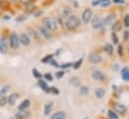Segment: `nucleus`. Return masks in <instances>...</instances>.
<instances>
[{
	"mask_svg": "<svg viewBox=\"0 0 129 119\" xmlns=\"http://www.w3.org/2000/svg\"><path fill=\"white\" fill-rule=\"evenodd\" d=\"M79 25H80V19L75 15H71L66 19L65 27L68 30H74Z\"/></svg>",
	"mask_w": 129,
	"mask_h": 119,
	"instance_id": "1",
	"label": "nucleus"
},
{
	"mask_svg": "<svg viewBox=\"0 0 129 119\" xmlns=\"http://www.w3.org/2000/svg\"><path fill=\"white\" fill-rule=\"evenodd\" d=\"M42 25L50 31L57 29V21L51 17H44L42 19Z\"/></svg>",
	"mask_w": 129,
	"mask_h": 119,
	"instance_id": "2",
	"label": "nucleus"
},
{
	"mask_svg": "<svg viewBox=\"0 0 129 119\" xmlns=\"http://www.w3.org/2000/svg\"><path fill=\"white\" fill-rule=\"evenodd\" d=\"M19 44H20V41H19V36L16 32H12L10 34V37H9V45L12 49H17L19 47Z\"/></svg>",
	"mask_w": 129,
	"mask_h": 119,
	"instance_id": "3",
	"label": "nucleus"
},
{
	"mask_svg": "<svg viewBox=\"0 0 129 119\" xmlns=\"http://www.w3.org/2000/svg\"><path fill=\"white\" fill-rule=\"evenodd\" d=\"M92 15H93L92 10H91L90 8H86V9L83 11V13H82V21H83L84 23L87 24L88 22L91 21V19H92Z\"/></svg>",
	"mask_w": 129,
	"mask_h": 119,
	"instance_id": "4",
	"label": "nucleus"
},
{
	"mask_svg": "<svg viewBox=\"0 0 129 119\" xmlns=\"http://www.w3.org/2000/svg\"><path fill=\"white\" fill-rule=\"evenodd\" d=\"M91 20H92V21H91V24H92L93 29L97 30V29L102 28V26H103V20H102L99 16H95V17H93Z\"/></svg>",
	"mask_w": 129,
	"mask_h": 119,
	"instance_id": "5",
	"label": "nucleus"
},
{
	"mask_svg": "<svg viewBox=\"0 0 129 119\" xmlns=\"http://www.w3.org/2000/svg\"><path fill=\"white\" fill-rule=\"evenodd\" d=\"M8 51V42L5 36H2L0 38V53L5 54Z\"/></svg>",
	"mask_w": 129,
	"mask_h": 119,
	"instance_id": "6",
	"label": "nucleus"
},
{
	"mask_svg": "<svg viewBox=\"0 0 129 119\" xmlns=\"http://www.w3.org/2000/svg\"><path fill=\"white\" fill-rule=\"evenodd\" d=\"M113 109L116 111V112H118L120 115H124L125 113H126V111H127V108H126V106L125 105H123V104H120V103H113Z\"/></svg>",
	"mask_w": 129,
	"mask_h": 119,
	"instance_id": "7",
	"label": "nucleus"
},
{
	"mask_svg": "<svg viewBox=\"0 0 129 119\" xmlns=\"http://www.w3.org/2000/svg\"><path fill=\"white\" fill-rule=\"evenodd\" d=\"M19 41H20V44H22V45H24V46H28V45H30V43H31L30 36H28V35L25 34V33L20 34V36H19Z\"/></svg>",
	"mask_w": 129,
	"mask_h": 119,
	"instance_id": "8",
	"label": "nucleus"
},
{
	"mask_svg": "<svg viewBox=\"0 0 129 119\" xmlns=\"http://www.w3.org/2000/svg\"><path fill=\"white\" fill-rule=\"evenodd\" d=\"M38 31L41 33V35L45 38V39H48V40H50L51 38H52V34H51V31L50 30H48L47 28H45L44 26H40L39 28H38Z\"/></svg>",
	"mask_w": 129,
	"mask_h": 119,
	"instance_id": "9",
	"label": "nucleus"
},
{
	"mask_svg": "<svg viewBox=\"0 0 129 119\" xmlns=\"http://www.w3.org/2000/svg\"><path fill=\"white\" fill-rule=\"evenodd\" d=\"M89 61L93 64H96V63H100L102 61V57L99 53H95V52H92L90 53L89 55Z\"/></svg>",
	"mask_w": 129,
	"mask_h": 119,
	"instance_id": "10",
	"label": "nucleus"
},
{
	"mask_svg": "<svg viewBox=\"0 0 129 119\" xmlns=\"http://www.w3.org/2000/svg\"><path fill=\"white\" fill-rule=\"evenodd\" d=\"M115 19H116V14L115 13H111L108 16L105 17V19L103 20V24L104 25H110V24H112V22L115 21Z\"/></svg>",
	"mask_w": 129,
	"mask_h": 119,
	"instance_id": "11",
	"label": "nucleus"
},
{
	"mask_svg": "<svg viewBox=\"0 0 129 119\" xmlns=\"http://www.w3.org/2000/svg\"><path fill=\"white\" fill-rule=\"evenodd\" d=\"M19 98V94L18 93H11L9 95V97L7 98V102L9 105H14L16 103V101L18 100Z\"/></svg>",
	"mask_w": 129,
	"mask_h": 119,
	"instance_id": "12",
	"label": "nucleus"
},
{
	"mask_svg": "<svg viewBox=\"0 0 129 119\" xmlns=\"http://www.w3.org/2000/svg\"><path fill=\"white\" fill-rule=\"evenodd\" d=\"M92 77L98 81H104L105 80V75L99 70H95L92 72Z\"/></svg>",
	"mask_w": 129,
	"mask_h": 119,
	"instance_id": "13",
	"label": "nucleus"
},
{
	"mask_svg": "<svg viewBox=\"0 0 129 119\" xmlns=\"http://www.w3.org/2000/svg\"><path fill=\"white\" fill-rule=\"evenodd\" d=\"M30 116V112L24 110V111H19L18 113L15 114V118L16 119H28Z\"/></svg>",
	"mask_w": 129,
	"mask_h": 119,
	"instance_id": "14",
	"label": "nucleus"
},
{
	"mask_svg": "<svg viewBox=\"0 0 129 119\" xmlns=\"http://www.w3.org/2000/svg\"><path fill=\"white\" fill-rule=\"evenodd\" d=\"M29 106H30V100H29V99H25L24 101H22V102L18 105V110H19V111H24V110H26Z\"/></svg>",
	"mask_w": 129,
	"mask_h": 119,
	"instance_id": "15",
	"label": "nucleus"
},
{
	"mask_svg": "<svg viewBox=\"0 0 129 119\" xmlns=\"http://www.w3.org/2000/svg\"><path fill=\"white\" fill-rule=\"evenodd\" d=\"M36 5L34 4V3H29V4H26L25 5V7H24V11L26 12V13H33L35 10H36Z\"/></svg>",
	"mask_w": 129,
	"mask_h": 119,
	"instance_id": "16",
	"label": "nucleus"
},
{
	"mask_svg": "<svg viewBox=\"0 0 129 119\" xmlns=\"http://www.w3.org/2000/svg\"><path fill=\"white\" fill-rule=\"evenodd\" d=\"M69 84L71 86H73V87H78L80 85V79L78 77H76V76H73V77H71L69 79Z\"/></svg>",
	"mask_w": 129,
	"mask_h": 119,
	"instance_id": "17",
	"label": "nucleus"
},
{
	"mask_svg": "<svg viewBox=\"0 0 129 119\" xmlns=\"http://www.w3.org/2000/svg\"><path fill=\"white\" fill-rule=\"evenodd\" d=\"M122 28V24H121V22L119 21V20H115L114 22H113V24H112V27H111V29L113 32H117V31H120Z\"/></svg>",
	"mask_w": 129,
	"mask_h": 119,
	"instance_id": "18",
	"label": "nucleus"
},
{
	"mask_svg": "<svg viewBox=\"0 0 129 119\" xmlns=\"http://www.w3.org/2000/svg\"><path fill=\"white\" fill-rule=\"evenodd\" d=\"M121 76H122V79L124 81H129V68L128 67H124L122 70H121Z\"/></svg>",
	"mask_w": 129,
	"mask_h": 119,
	"instance_id": "19",
	"label": "nucleus"
},
{
	"mask_svg": "<svg viewBox=\"0 0 129 119\" xmlns=\"http://www.w3.org/2000/svg\"><path fill=\"white\" fill-rule=\"evenodd\" d=\"M69 16H71V8L70 7H65L62 10L61 17H62V19H67Z\"/></svg>",
	"mask_w": 129,
	"mask_h": 119,
	"instance_id": "20",
	"label": "nucleus"
},
{
	"mask_svg": "<svg viewBox=\"0 0 129 119\" xmlns=\"http://www.w3.org/2000/svg\"><path fill=\"white\" fill-rule=\"evenodd\" d=\"M103 50L108 54V55H112L113 54V46L111 45V44H109V43H106L104 46H103Z\"/></svg>",
	"mask_w": 129,
	"mask_h": 119,
	"instance_id": "21",
	"label": "nucleus"
},
{
	"mask_svg": "<svg viewBox=\"0 0 129 119\" xmlns=\"http://www.w3.org/2000/svg\"><path fill=\"white\" fill-rule=\"evenodd\" d=\"M52 106H53V103L52 102H48L45 104V107H44V115H49V113L51 112L52 110Z\"/></svg>",
	"mask_w": 129,
	"mask_h": 119,
	"instance_id": "22",
	"label": "nucleus"
},
{
	"mask_svg": "<svg viewBox=\"0 0 129 119\" xmlns=\"http://www.w3.org/2000/svg\"><path fill=\"white\" fill-rule=\"evenodd\" d=\"M50 119H65V113L63 111H58L56 113H54Z\"/></svg>",
	"mask_w": 129,
	"mask_h": 119,
	"instance_id": "23",
	"label": "nucleus"
},
{
	"mask_svg": "<svg viewBox=\"0 0 129 119\" xmlns=\"http://www.w3.org/2000/svg\"><path fill=\"white\" fill-rule=\"evenodd\" d=\"M27 31H28L29 35H30L31 37H33L34 39H36V40H38V39H39V35H38V33H37L36 29H33V28L28 27V28H27Z\"/></svg>",
	"mask_w": 129,
	"mask_h": 119,
	"instance_id": "24",
	"label": "nucleus"
},
{
	"mask_svg": "<svg viewBox=\"0 0 129 119\" xmlns=\"http://www.w3.org/2000/svg\"><path fill=\"white\" fill-rule=\"evenodd\" d=\"M94 93H95V96L97 98H102L105 95V90L103 88H97V89H95Z\"/></svg>",
	"mask_w": 129,
	"mask_h": 119,
	"instance_id": "25",
	"label": "nucleus"
},
{
	"mask_svg": "<svg viewBox=\"0 0 129 119\" xmlns=\"http://www.w3.org/2000/svg\"><path fill=\"white\" fill-rule=\"evenodd\" d=\"M38 85L42 88V89L44 90L45 92H47V93H49V87H48V85L46 84V82L45 81H43V80H39V82H38Z\"/></svg>",
	"mask_w": 129,
	"mask_h": 119,
	"instance_id": "26",
	"label": "nucleus"
},
{
	"mask_svg": "<svg viewBox=\"0 0 129 119\" xmlns=\"http://www.w3.org/2000/svg\"><path fill=\"white\" fill-rule=\"evenodd\" d=\"M9 89H10V86H9V85H4V86L0 89V97L5 96V95L8 93Z\"/></svg>",
	"mask_w": 129,
	"mask_h": 119,
	"instance_id": "27",
	"label": "nucleus"
},
{
	"mask_svg": "<svg viewBox=\"0 0 129 119\" xmlns=\"http://www.w3.org/2000/svg\"><path fill=\"white\" fill-rule=\"evenodd\" d=\"M99 5L101 7H108L111 5V1L110 0H99Z\"/></svg>",
	"mask_w": 129,
	"mask_h": 119,
	"instance_id": "28",
	"label": "nucleus"
},
{
	"mask_svg": "<svg viewBox=\"0 0 129 119\" xmlns=\"http://www.w3.org/2000/svg\"><path fill=\"white\" fill-rule=\"evenodd\" d=\"M79 92H80V94H82V95H86V94H88V92H89V88H88L87 86H85V85H82V86H80V88H79Z\"/></svg>",
	"mask_w": 129,
	"mask_h": 119,
	"instance_id": "29",
	"label": "nucleus"
},
{
	"mask_svg": "<svg viewBox=\"0 0 129 119\" xmlns=\"http://www.w3.org/2000/svg\"><path fill=\"white\" fill-rule=\"evenodd\" d=\"M108 117L110 119H118V115L112 109H110V110H108Z\"/></svg>",
	"mask_w": 129,
	"mask_h": 119,
	"instance_id": "30",
	"label": "nucleus"
},
{
	"mask_svg": "<svg viewBox=\"0 0 129 119\" xmlns=\"http://www.w3.org/2000/svg\"><path fill=\"white\" fill-rule=\"evenodd\" d=\"M53 58V54H50V55H46L44 58H42V63H47V62H50Z\"/></svg>",
	"mask_w": 129,
	"mask_h": 119,
	"instance_id": "31",
	"label": "nucleus"
},
{
	"mask_svg": "<svg viewBox=\"0 0 129 119\" xmlns=\"http://www.w3.org/2000/svg\"><path fill=\"white\" fill-rule=\"evenodd\" d=\"M82 62H83V59L82 58H80L79 60H77L74 64H73V67H74V69H79V67L82 65Z\"/></svg>",
	"mask_w": 129,
	"mask_h": 119,
	"instance_id": "32",
	"label": "nucleus"
},
{
	"mask_svg": "<svg viewBox=\"0 0 129 119\" xmlns=\"http://www.w3.org/2000/svg\"><path fill=\"white\" fill-rule=\"evenodd\" d=\"M26 18H27V16H26V15H24V14H22V15L17 16V17L15 18V21H16V22H22V21H24Z\"/></svg>",
	"mask_w": 129,
	"mask_h": 119,
	"instance_id": "33",
	"label": "nucleus"
},
{
	"mask_svg": "<svg viewBox=\"0 0 129 119\" xmlns=\"http://www.w3.org/2000/svg\"><path fill=\"white\" fill-rule=\"evenodd\" d=\"M32 73H33V75H34V77H35V78H37V79H41L42 75H41V73H39V72L37 71V69H36V68H34V69H33Z\"/></svg>",
	"mask_w": 129,
	"mask_h": 119,
	"instance_id": "34",
	"label": "nucleus"
},
{
	"mask_svg": "<svg viewBox=\"0 0 129 119\" xmlns=\"http://www.w3.org/2000/svg\"><path fill=\"white\" fill-rule=\"evenodd\" d=\"M6 104H7V97H5V96L0 97V107L5 106Z\"/></svg>",
	"mask_w": 129,
	"mask_h": 119,
	"instance_id": "35",
	"label": "nucleus"
},
{
	"mask_svg": "<svg viewBox=\"0 0 129 119\" xmlns=\"http://www.w3.org/2000/svg\"><path fill=\"white\" fill-rule=\"evenodd\" d=\"M111 38H112L114 44H118V38H117V35H116L115 32H112L111 33Z\"/></svg>",
	"mask_w": 129,
	"mask_h": 119,
	"instance_id": "36",
	"label": "nucleus"
},
{
	"mask_svg": "<svg viewBox=\"0 0 129 119\" xmlns=\"http://www.w3.org/2000/svg\"><path fill=\"white\" fill-rule=\"evenodd\" d=\"M124 26L126 27V28H128L129 27V14H126L125 16H124Z\"/></svg>",
	"mask_w": 129,
	"mask_h": 119,
	"instance_id": "37",
	"label": "nucleus"
},
{
	"mask_svg": "<svg viewBox=\"0 0 129 119\" xmlns=\"http://www.w3.org/2000/svg\"><path fill=\"white\" fill-rule=\"evenodd\" d=\"M49 93H53L55 95H58L59 94V90L57 88H55V87H50L49 88Z\"/></svg>",
	"mask_w": 129,
	"mask_h": 119,
	"instance_id": "38",
	"label": "nucleus"
},
{
	"mask_svg": "<svg viewBox=\"0 0 129 119\" xmlns=\"http://www.w3.org/2000/svg\"><path fill=\"white\" fill-rule=\"evenodd\" d=\"M64 74H65L64 71H58V72H56L55 75H56V77H57L58 79H60V78H62V77L64 76Z\"/></svg>",
	"mask_w": 129,
	"mask_h": 119,
	"instance_id": "39",
	"label": "nucleus"
},
{
	"mask_svg": "<svg viewBox=\"0 0 129 119\" xmlns=\"http://www.w3.org/2000/svg\"><path fill=\"white\" fill-rule=\"evenodd\" d=\"M118 55L119 56H123V46L121 44L118 46Z\"/></svg>",
	"mask_w": 129,
	"mask_h": 119,
	"instance_id": "40",
	"label": "nucleus"
},
{
	"mask_svg": "<svg viewBox=\"0 0 129 119\" xmlns=\"http://www.w3.org/2000/svg\"><path fill=\"white\" fill-rule=\"evenodd\" d=\"M44 77H45V79L48 80V81H52V80H53V77H52V75H51L50 73H46V74L44 75Z\"/></svg>",
	"mask_w": 129,
	"mask_h": 119,
	"instance_id": "41",
	"label": "nucleus"
},
{
	"mask_svg": "<svg viewBox=\"0 0 129 119\" xmlns=\"http://www.w3.org/2000/svg\"><path fill=\"white\" fill-rule=\"evenodd\" d=\"M123 39L125 40V41H127L129 39V31L128 30H126V31H124V35H123Z\"/></svg>",
	"mask_w": 129,
	"mask_h": 119,
	"instance_id": "42",
	"label": "nucleus"
},
{
	"mask_svg": "<svg viewBox=\"0 0 129 119\" xmlns=\"http://www.w3.org/2000/svg\"><path fill=\"white\" fill-rule=\"evenodd\" d=\"M33 0H20V2L22 3V4H24V5H26V4H29V3H32Z\"/></svg>",
	"mask_w": 129,
	"mask_h": 119,
	"instance_id": "43",
	"label": "nucleus"
},
{
	"mask_svg": "<svg viewBox=\"0 0 129 119\" xmlns=\"http://www.w3.org/2000/svg\"><path fill=\"white\" fill-rule=\"evenodd\" d=\"M113 2L116 3V4H125L124 0H113Z\"/></svg>",
	"mask_w": 129,
	"mask_h": 119,
	"instance_id": "44",
	"label": "nucleus"
},
{
	"mask_svg": "<svg viewBox=\"0 0 129 119\" xmlns=\"http://www.w3.org/2000/svg\"><path fill=\"white\" fill-rule=\"evenodd\" d=\"M42 13H43V11H37V12H36V14H34V16H35V17L41 16V15H42Z\"/></svg>",
	"mask_w": 129,
	"mask_h": 119,
	"instance_id": "45",
	"label": "nucleus"
},
{
	"mask_svg": "<svg viewBox=\"0 0 129 119\" xmlns=\"http://www.w3.org/2000/svg\"><path fill=\"white\" fill-rule=\"evenodd\" d=\"M4 19H6V20H7V19H10V16H7V15H6V16H4Z\"/></svg>",
	"mask_w": 129,
	"mask_h": 119,
	"instance_id": "46",
	"label": "nucleus"
},
{
	"mask_svg": "<svg viewBox=\"0 0 129 119\" xmlns=\"http://www.w3.org/2000/svg\"><path fill=\"white\" fill-rule=\"evenodd\" d=\"M83 119H89V117H85V118H83Z\"/></svg>",
	"mask_w": 129,
	"mask_h": 119,
	"instance_id": "47",
	"label": "nucleus"
},
{
	"mask_svg": "<svg viewBox=\"0 0 129 119\" xmlns=\"http://www.w3.org/2000/svg\"><path fill=\"white\" fill-rule=\"evenodd\" d=\"M0 13H1V7H0Z\"/></svg>",
	"mask_w": 129,
	"mask_h": 119,
	"instance_id": "48",
	"label": "nucleus"
},
{
	"mask_svg": "<svg viewBox=\"0 0 129 119\" xmlns=\"http://www.w3.org/2000/svg\"><path fill=\"white\" fill-rule=\"evenodd\" d=\"M128 51H129V45H128Z\"/></svg>",
	"mask_w": 129,
	"mask_h": 119,
	"instance_id": "49",
	"label": "nucleus"
}]
</instances>
